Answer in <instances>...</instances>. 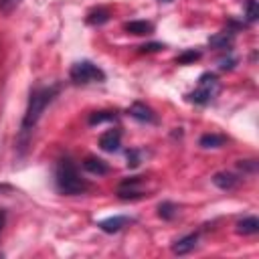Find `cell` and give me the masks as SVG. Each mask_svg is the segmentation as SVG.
<instances>
[{"label":"cell","mask_w":259,"mask_h":259,"mask_svg":"<svg viewBox=\"0 0 259 259\" xmlns=\"http://www.w3.org/2000/svg\"><path fill=\"white\" fill-rule=\"evenodd\" d=\"M57 93H59V85L34 87L30 91V97H28V103H26V111H24V117H22V123H20V132L22 134H28L30 130H34V125L38 123V119L45 113L47 105L57 97Z\"/></svg>","instance_id":"obj_1"},{"label":"cell","mask_w":259,"mask_h":259,"mask_svg":"<svg viewBox=\"0 0 259 259\" xmlns=\"http://www.w3.org/2000/svg\"><path fill=\"white\" fill-rule=\"evenodd\" d=\"M55 182H57L59 192L69 194V196H73V194H83V192L89 188L87 180L81 178L77 166H75L69 158H65V160H61V162L57 164V170H55Z\"/></svg>","instance_id":"obj_2"},{"label":"cell","mask_w":259,"mask_h":259,"mask_svg":"<svg viewBox=\"0 0 259 259\" xmlns=\"http://www.w3.org/2000/svg\"><path fill=\"white\" fill-rule=\"evenodd\" d=\"M69 79L75 85H89V83H103L105 73L91 61H79L69 69Z\"/></svg>","instance_id":"obj_3"},{"label":"cell","mask_w":259,"mask_h":259,"mask_svg":"<svg viewBox=\"0 0 259 259\" xmlns=\"http://www.w3.org/2000/svg\"><path fill=\"white\" fill-rule=\"evenodd\" d=\"M217 91H219V81H217V77H214L212 73H204V75H200L198 85H196V89L188 95V99H190L192 103L206 105V103L212 101V97L217 95Z\"/></svg>","instance_id":"obj_4"},{"label":"cell","mask_w":259,"mask_h":259,"mask_svg":"<svg viewBox=\"0 0 259 259\" xmlns=\"http://www.w3.org/2000/svg\"><path fill=\"white\" fill-rule=\"evenodd\" d=\"M117 196L123 200H136L144 196V188H142V178L140 176H132L121 180V184L117 186Z\"/></svg>","instance_id":"obj_5"},{"label":"cell","mask_w":259,"mask_h":259,"mask_svg":"<svg viewBox=\"0 0 259 259\" xmlns=\"http://www.w3.org/2000/svg\"><path fill=\"white\" fill-rule=\"evenodd\" d=\"M121 146V132L119 130H107L99 136V148L103 152H117Z\"/></svg>","instance_id":"obj_6"},{"label":"cell","mask_w":259,"mask_h":259,"mask_svg":"<svg viewBox=\"0 0 259 259\" xmlns=\"http://www.w3.org/2000/svg\"><path fill=\"white\" fill-rule=\"evenodd\" d=\"M239 182H241V178L233 172H217L212 176V184L219 186L221 190H233V188H237Z\"/></svg>","instance_id":"obj_7"},{"label":"cell","mask_w":259,"mask_h":259,"mask_svg":"<svg viewBox=\"0 0 259 259\" xmlns=\"http://www.w3.org/2000/svg\"><path fill=\"white\" fill-rule=\"evenodd\" d=\"M83 168H85L89 174H95V176H103V174L109 172L107 162L101 160V158H95V156H87V158L83 160Z\"/></svg>","instance_id":"obj_8"},{"label":"cell","mask_w":259,"mask_h":259,"mask_svg":"<svg viewBox=\"0 0 259 259\" xmlns=\"http://www.w3.org/2000/svg\"><path fill=\"white\" fill-rule=\"evenodd\" d=\"M127 223H130L127 217H123V214H115V217H109V219L101 221L97 227H99L103 233H117V231H121Z\"/></svg>","instance_id":"obj_9"},{"label":"cell","mask_w":259,"mask_h":259,"mask_svg":"<svg viewBox=\"0 0 259 259\" xmlns=\"http://www.w3.org/2000/svg\"><path fill=\"white\" fill-rule=\"evenodd\" d=\"M196 243H198V235H196V233L186 235V237L178 239V241L172 245V253H176V255H186V253H190V251L196 247Z\"/></svg>","instance_id":"obj_10"},{"label":"cell","mask_w":259,"mask_h":259,"mask_svg":"<svg viewBox=\"0 0 259 259\" xmlns=\"http://www.w3.org/2000/svg\"><path fill=\"white\" fill-rule=\"evenodd\" d=\"M123 30L132 32V34H138V36H144V34L154 32V24L148 22V20H130V22L123 24Z\"/></svg>","instance_id":"obj_11"},{"label":"cell","mask_w":259,"mask_h":259,"mask_svg":"<svg viewBox=\"0 0 259 259\" xmlns=\"http://www.w3.org/2000/svg\"><path fill=\"white\" fill-rule=\"evenodd\" d=\"M130 115L132 117H136V119H140V121H148V123H154L156 121V115H154V111L148 107V105H144V103H134L132 107H130Z\"/></svg>","instance_id":"obj_12"},{"label":"cell","mask_w":259,"mask_h":259,"mask_svg":"<svg viewBox=\"0 0 259 259\" xmlns=\"http://www.w3.org/2000/svg\"><path fill=\"white\" fill-rule=\"evenodd\" d=\"M237 233H241V235H255V233H259L257 217H247V219L239 221L237 223Z\"/></svg>","instance_id":"obj_13"},{"label":"cell","mask_w":259,"mask_h":259,"mask_svg":"<svg viewBox=\"0 0 259 259\" xmlns=\"http://www.w3.org/2000/svg\"><path fill=\"white\" fill-rule=\"evenodd\" d=\"M225 142H227V138L221 136V134H204V136H200V140H198L200 148H221Z\"/></svg>","instance_id":"obj_14"},{"label":"cell","mask_w":259,"mask_h":259,"mask_svg":"<svg viewBox=\"0 0 259 259\" xmlns=\"http://www.w3.org/2000/svg\"><path fill=\"white\" fill-rule=\"evenodd\" d=\"M115 111H95L89 115V125H97V123H103V121H111L115 119Z\"/></svg>","instance_id":"obj_15"},{"label":"cell","mask_w":259,"mask_h":259,"mask_svg":"<svg viewBox=\"0 0 259 259\" xmlns=\"http://www.w3.org/2000/svg\"><path fill=\"white\" fill-rule=\"evenodd\" d=\"M107 20H109V12L105 8H97V10L89 12V16H87V22L89 24H103Z\"/></svg>","instance_id":"obj_16"},{"label":"cell","mask_w":259,"mask_h":259,"mask_svg":"<svg viewBox=\"0 0 259 259\" xmlns=\"http://www.w3.org/2000/svg\"><path fill=\"white\" fill-rule=\"evenodd\" d=\"M176 210H178V208H176L172 202H168V200H166V202H162V204L158 206V214H160L164 221L174 219V217H176Z\"/></svg>","instance_id":"obj_17"},{"label":"cell","mask_w":259,"mask_h":259,"mask_svg":"<svg viewBox=\"0 0 259 259\" xmlns=\"http://www.w3.org/2000/svg\"><path fill=\"white\" fill-rule=\"evenodd\" d=\"M231 40H233V34L229 32H221V34H217V36H212L210 38V45L212 47H217V49H227L229 45H231Z\"/></svg>","instance_id":"obj_18"},{"label":"cell","mask_w":259,"mask_h":259,"mask_svg":"<svg viewBox=\"0 0 259 259\" xmlns=\"http://www.w3.org/2000/svg\"><path fill=\"white\" fill-rule=\"evenodd\" d=\"M22 0H0V14H12L18 6H20Z\"/></svg>","instance_id":"obj_19"},{"label":"cell","mask_w":259,"mask_h":259,"mask_svg":"<svg viewBox=\"0 0 259 259\" xmlns=\"http://www.w3.org/2000/svg\"><path fill=\"white\" fill-rule=\"evenodd\" d=\"M198 57H200V53H198V51H186V53H182V55H180V57H178L176 61L184 65V63H190V61H196Z\"/></svg>","instance_id":"obj_20"},{"label":"cell","mask_w":259,"mask_h":259,"mask_svg":"<svg viewBox=\"0 0 259 259\" xmlns=\"http://www.w3.org/2000/svg\"><path fill=\"white\" fill-rule=\"evenodd\" d=\"M140 164V152L138 150H127V166L136 168Z\"/></svg>","instance_id":"obj_21"},{"label":"cell","mask_w":259,"mask_h":259,"mask_svg":"<svg viewBox=\"0 0 259 259\" xmlns=\"http://www.w3.org/2000/svg\"><path fill=\"white\" fill-rule=\"evenodd\" d=\"M257 18V2L255 0H249L247 2V20L253 22Z\"/></svg>","instance_id":"obj_22"},{"label":"cell","mask_w":259,"mask_h":259,"mask_svg":"<svg viewBox=\"0 0 259 259\" xmlns=\"http://www.w3.org/2000/svg\"><path fill=\"white\" fill-rule=\"evenodd\" d=\"M144 53H154V51H160V49H164V45H160V42H150V45H144V47H140Z\"/></svg>","instance_id":"obj_23"},{"label":"cell","mask_w":259,"mask_h":259,"mask_svg":"<svg viewBox=\"0 0 259 259\" xmlns=\"http://www.w3.org/2000/svg\"><path fill=\"white\" fill-rule=\"evenodd\" d=\"M2 225H4V212H0V231H2Z\"/></svg>","instance_id":"obj_24"},{"label":"cell","mask_w":259,"mask_h":259,"mask_svg":"<svg viewBox=\"0 0 259 259\" xmlns=\"http://www.w3.org/2000/svg\"><path fill=\"white\" fill-rule=\"evenodd\" d=\"M166 2H168V0H166Z\"/></svg>","instance_id":"obj_25"}]
</instances>
